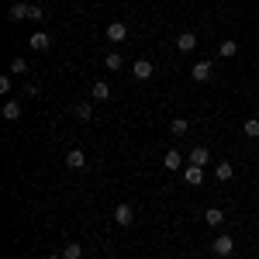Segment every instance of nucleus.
<instances>
[{"label": "nucleus", "instance_id": "obj_1", "mask_svg": "<svg viewBox=\"0 0 259 259\" xmlns=\"http://www.w3.org/2000/svg\"><path fill=\"white\" fill-rule=\"evenodd\" d=\"M211 252H214L218 259L232 256V252H235V239H232V235H218V239L211 242Z\"/></svg>", "mask_w": 259, "mask_h": 259}, {"label": "nucleus", "instance_id": "obj_2", "mask_svg": "<svg viewBox=\"0 0 259 259\" xmlns=\"http://www.w3.org/2000/svg\"><path fill=\"white\" fill-rule=\"evenodd\" d=\"M211 76H214V62H207V59H200L197 66L190 69V80L194 83H207Z\"/></svg>", "mask_w": 259, "mask_h": 259}, {"label": "nucleus", "instance_id": "obj_3", "mask_svg": "<svg viewBox=\"0 0 259 259\" xmlns=\"http://www.w3.org/2000/svg\"><path fill=\"white\" fill-rule=\"evenodd\" d=\"M104 35H107V41H114V45H118V41L128 38V24H124V21H111V24L104 28Z\"/></svg>", "mask_w": 259, "mask_h": 259}, {"label": "nucleus", "instance_id": "obj_4", "mask_svg": "<svg viewBox=\"0 0 259 259\" xmlns=\"http://www.w3.org/2000/svg\"><path fill=\"white\" fill-rule=\"evenodd\" d=\"M152 73H156V69H152V62H149V59H139V62H132V76H135L139 83L152 80Z\"/></svg>", "mask_w": 259, "mask_h": 259}, {"label": "nucleus", "instance_id": "obj_5", "mask_svg": "<svg viewBox=\"0 0 259 259\" xmlns=\"http://www.w3.org/2000/svg\"><path fill=\"white\" fill-rule=\"evenodd\" d=\"M211 159H214V156H211V149H207V145H194V149H190V156H187V162H194V166H207Z\"/></svg>", "mask_w": 259, "mask_h": 259}, {"label": "nucleus", "instance_id": "obj_6", "mask_svg": "<svg viewBox=\"0 0 259 259\" xmlns=\"http://www.w3.org/2000/svg\"><path fill=\"white\" fill-rule=\"evenodd\" d=\"M183 180H187L190 187H200V183H204V166H194V162H187V166H183Z\"/></svg>", "mask_w": 259, "mask_h": 259}, {"label": "nucleus", "instance_id": "obj_7", "mask_svg": "<svg viewBox=\"0 0 259 259\" xmlns=\"http://www.w3.org/2000/svg\"><path fill=\"white\" fill-rule=\"evenodd\" d=\"M114 221H118L121 228H132V221H135V211H132V204H118V207H114Z\"/></svg>", "mask_w": 259, "mask_h": 259}, {"label": "nucleus", "instance_id": "obj_8", "mask_svg": "<svg viewBox=\"0 0 259 259\" xmlns=\"http://www.w3.org/2000/svg\"><path fill=\"white\" fill-rule=\"evenodd\" d=\"M66 166L80 173L83 166H87V156H83V149H69V152H66Z\"/></svg>", "mask_w": 259, "mask_h": 259}, {"label": "nucleus", "instance_id": "obj_9", "mask_svg": "<svg viewBox=\"0 0 259 259\" xmlns=\"http://www.w3.org/2000/svg\"><path fill=\"white\" fill-rule=\"evenodd\" d=\"M183 159H187V156H183L180 149H169V152L162 156V166H166V169H183Z\"/></svg>", "mask_w": 259, "mask_h": 259}, {"label": "nucleus", "instance_id": "obj_10", "mask_svg": "<svg viewBox=\"0 0 259 259\" xmlns=\"http://www.w3.org/2000/svg\"><path fill=\"white\" fill-rule=\"evenodd\" d=\"M21 114H24V104L21 100H4V118L7 121H18Z\"/></svg>", "mask_w": 259, "mask_h": 259}, {"label": "nucleus", "instance_id": "obj_11", "mask_svg": "<svg viewBox=\"0 0 259 259\" xmlns=\"http://www.w3.org/2000/svg\"><path fill=\"white\" fill-rule=\"evenodd\" d=\"M177 49L183 52V56H187V52H194V49H197V35H194V31H183V35L177 38Z\"/></svg>", "mask_w": 259, "mask_h": 259}, {"label": "nucleus", "instance_id": "obj_12", "mask_svg": "<svg viewBox=\"0 0 259 259\" xmlns=\"http://www.w3.org/2000/svg\"><path fill=\"white\" fill-rule=\"evenodd\" d=\"M214 177H218L221 183H225V180H232V177H235V166H232V162H228V159L214 162Z\"/></svg>", "mask_w": 259, "mask_h": 259}, {"label": "nucleus", "instance_id": "obj_13", "mask_svg": "<svg viewBox=\"0 0 259 259\" xmlns=\"http://www.w3.org/2000/svg\"><path fill=\"white\" fill-rule=\"evenodd\" d=\"M49 45H52V35H49V31H35V35H31V49L49 52Z\"/></svg>", "mask_w": 259, "mask_h": 259}, {"label": "nucleus", "instance_id": "obj_14", "mask_svg": "<svg viewBox=\"0 0 259 259\" xmlns=\"http://www.w3.org/2000/svg\"><path fill=\"white\" fill-rule=\"evenodd\" d=\"M204 221H207L211 228H221V225H225V211H221V207H207V211H204Z\"/></svg>", "mask_w": 259, "mask_h": 259}, {"label": "nucleus", "instance_id": "obj_15", "mask_svg": "<svg viewBox=\"0 0 259 259\" xmlns=\"http://www.w3.org/2000/svg\"><path fill=\"white\" fill-rule=\"evenodd\" d=\"M90 97L97 100V104L111 97V87H107V80H97V83H94V87H90Z\"/></svg>", "mask_w": 259, "mask_h": 259}, {"label": "nucleus", "instance_id": "obj_16", "mask_svg": "<svg viewBox=\"0 0 259 259\" xmlns=\"http://www.w3.org/2000/svg\"><path fill=\"white\" fill-rule=\"evenodd\" d=\"M11 21H24V18H31V4H11Z\"/></svg>", "mask_w": 259, "mask_h": 259}, {"label": "nucleus", "instance_id": "obj_17", "mask_svg": "<svg viewBox=\"0 0 259 259\" xmlns=\"http://www.w3.org/2000/svg\"><path fill=\"white\" fill-rule=\"evenodd\" d=\"M121 66H124L121 52H107V56H104V69H107V73H118Z\"/></svg>", "mask_w": 259, "mask_h": 259}, {"label": "nucleus", "instance_id": "obj_18", "mask_svg": "<svg viewBox=\"0 0 259 259\" xmlns=\"http://www.w3.org/2000/svg\"><path fill=\"white\" fill-rule=\"evenodd\" d=\"M235 52H239V41H235V38H225L218 45V56H221V59H232Z\"/></svg>", "mask_w": 259, "mask_h": 259}, {"label": "nucleus", "instance_id": "obj_19", "mask_svg": "<svg viewBox=\"0 0 259 259\" xmlns=\"http://www.w3.org/2000/svg\"><path fill=\"white\" fill-rule=\"evenodd\" d=\"M73 118L76 121H90L94 118V104H73Z\"/></svg>", "mask_w": 259, "mask_h": 259}, {"label": "nucleus", "instance_id": "obj_20", "mask_svg": "<svg viewBox=\"0 0 259 259\" xmlns=\"http://www.w3.org/2000/svg\"><path fill=\"white\" fill-rule=\"evenodd\" d=\"M190 132V124H187V118H173V124H169V135H177V139H183Z\"/></svg>", "mask_w": 259, "mask_h": 259}, {"label": "nucleus", "instance_id": "obj_21", "mask_svg": "<svg viewBox=\"0 0 259 259\" xmlns=\"http://www.w3.org/2000/svg\"><path fill=\"white\" fill-rule=\"evenodd\" d=\"M62 259H83V245H80V242H66Z\"/></svg>", "mask_w": 259, "mask_h": 259}, {"label": "nucleus", "instance_id": "obj_22", "mask_svg": "<svg viewBox=\"0 0 259 259\" xmlns=\"http://www.w3.org/2000/svg\"><path fill=\"white\" fill-rule=\"evenodd\" d=\"M242 132H245L249 139H259V118H249L245 124H242Z\"/></svg>", "mask_w": 259, "mask_h": 259}, {"label": "nucleus", "instance_id": "obj_23", "mask_svg": "<svg viewBox=\"0 0 259 259\" xmlns=\"http://www.w3.org/2000/svg\"><path fill=\"white\" fill-rule=\"evenodd\" d=\"M11 73H18V76H24V73H28V59H21V56H14V59H11Z\"/></svg>", "mask_w": 259, "mask_h": 259}, {"label": "nucleus", "instance_id": "obj_24", "mask_svg": "<svg viewBox=\"0 0 259 259\" xmlns=\"http://www.w3.org/2000/svg\"><path fill=\"white\" fill-rule=\"evenodd\" d=\"M0 94H4V97L11 94V76H0Z\"/></svg>", "mask_w": 259, "mask_h": 259}, {"label": "nucleus", "instance_id": "obj_25", "mask_svg": "<svg viewBox=\"0 0 259 259\" xmlns=\"http://www.w3.org/2000/svg\"><path fill=\"white\" fill-rule=\"evenodd\" d=\"M41 18H45V11H41L38 4H31V21H41Z\"/></svg>", "mask_w": 259, "mask_h": 259}, {"label": "nucleus", "instance_id": "obj_26", "mask_svg": "<svg viewBox=\"0 0 259 259\" xmlns=\"http://www.w3.org/2000/svg\"><path fill=\"white\" fill-rule=\"evenodd\" d=\"M45 259H62V256H56V252H49V256H45Z\"/></svg>", "mask_w": 259, "mask_h": 259}, {"label": "nucleus", "instance_id": "obj_27", "mask_svg": "<svg viewBox=\"0 0 259 259\" xmlns=\"http://www.w3.org/2000/svg\"><path fill=\"white\" fill-rule=\"evenodd\" d=\"M256 118H259V107H256Z\"/></svg>", "mask_w": 259, "mask_h": 259}]
</instances>
